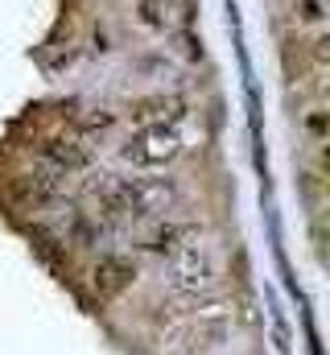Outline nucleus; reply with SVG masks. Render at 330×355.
Returning a JSON list of instances; mask_svg holds the SVG:
<instances>
[{"mask_svg": "<svg viewBox=\"0 0 330 355\" xmlns=\"http://www.w3.org/2000/svg\"><path fill=\"white\" fill-rule=\"evenodd\" d=\"M182 132L173 120H162V124H141L124 145H120V157L124 166L141 170V174H157V170H169L177 157H182Z\"/></svg>", "mask_w": 330, "mask_h": 355, "instance_id": "obj_2", "label": "nucleus"}, {"mask_svg": "<svg viewBox=\"0 0 330 355\" xmlns=\"http://www.w3.org/2000/svg\"><path fill=\"white\" fill-rule=\"evenodd\" d=\"M173 107H182L177 99H169V95H149V99H137L132 107H128V116H132V124L141 128V124H162V120H173L177 112Z\"/></svg>", "mask_w": 330, "mask_h": 355, "instance_id": "obj_7", "label": "nucleus"}, {"mask_svg": "<svg viewBox=\"0 0 330 355\" xmlns=\"http://www.w3.org/2000/svg\"><path fill=\"white\" fill-rule=\"evenodd\" d=\"M42 162L50 166V170H58V174H75V170H87V162H91V145H87V137H46L42 141Z\"/></svg>", "mask_w": 330, "mask_h": 355, "instance_id": "obj_3", "label": "nucleus"}, {"mask_svg": "<svg viewBox=\"0 0 330 355\" xmlns=\"http://www.w3.org/2000/svg\"><path fill=\"white\" fill-rule=\"evenodd\" d=\"M306 132L314 137V145H322V137H327V112L322 107H310L306 112Z\"/></svg>", "mask_w": 330, "mask_h": 355, "instance_id": "obj_9", "label": "nucleus"}, {"mask_svg": "<svg viewBox=\"0 0 330 355\" xmlns=\"http://www.w3.org/2000/svg\"><path fill=\"white\" fill-rule=\"evenodd\" d=\"M215 277H219L215 252H211V244H202L198 232L165 257V285L177 297H207L215 289Z\"/></svg>", "mask_w": 330, "mask_h": 355, "instance_id": "obj_1", "label": "nucleus"}, {"mask_svg": "<svg viewBox=\"0 0 330 355\" xmlns=\"http://www.w3.org/2000/svg\"><path fill=\"white\" fill-rule=\"evenodd\" d=\"M132 21L149 33H169L173 29V4L169 0H132Z\"/></svg>", "mask_w": 330, "mask_h": 355, "instance_id": "obj_6", "label": "nucleus"}, {"mask_svg": "<svg viewBox=\"0 0 330 355\" xmlns=\"http://www.w3.org/2000/svg\"><path fill=\"white\" fill-rule=\"evenodd\" d=\"M194 232H198V223H186V219H162V223L145 236V248H149L153 257H162V261H165V257H169L173 248H182Z\"/></svg>", "mask_w": 330, "mask_h": 355, "instance_id": "obj_5", "label": "nucleus"}, {"mask_svg": "<svg viewBox=\"0 0 330 355\" xmlns=\"http://www.w3.org/2000/svg\"><path fill=\"white\" fill-rule=\"evenodd\" d=\"M289 17L297 29H322V0H289Z\"/></svg>", "mask_w": 330, "mask_h": 355, "instance_id": "obj_8", "label": "nucleus"}, {"mask_svg": "<svg viewBox=\"0 0 330 355\" xmlns=\"http://www.w3.org/2000/svg\"><path fill=\"white\" fill-rule=\"evenodd\" d=\"M91 277H95V293L103 297V302H112L116 293H124L132 281H137V261H128V257H120V252H103L95 268H91Z\"/></svg>", "mask_w": 330, "mask_h": 355, "instance_id": "obj_4", "label": "nucleus"}]
</instances>
